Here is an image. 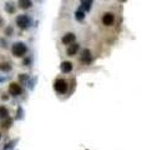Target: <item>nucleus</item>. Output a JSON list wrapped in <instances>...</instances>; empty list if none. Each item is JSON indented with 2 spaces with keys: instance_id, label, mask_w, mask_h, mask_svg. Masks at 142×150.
Here are the masks:
<instances>
[{
  "instance_id": "obj_1",
  "label": "nucleus",
  "mask_w": 142,
  "mask_h": 150,
  "mask_svg": "<svg viewBox=\"0 0 142 150\" xmlns=\"http://www.w3.org/2000/svg\"><path fill=\"white\" fill-rule=\"evenodd\" d=\"M11 53L16 58H23L28 53V47L24 43H21V41H16L11 47Z\"/></svg>"
},
{
  "instance_id": "obj_22",
  "label": "nucleus",
  "mask_w": 142,
  "mask_h": 150,
  "mask_svg": "<svg viewBox=\"0 0 142 150\" xmlns=\"http://www.w3.org/2000/svg\"><path fill=\"white\" fill-rule=\"evenodd\" d=\"M23 118V110L21 108H19V112H18V119H21Z\"/></svg>"
},
{
  "instance_id": "obj_5",
  "label": "nucleus",
  "mask_w": 142,
  "mask_h": 150,
  "mask_svg": "<svg viewBox=\"0 0 142 150\" xmlns=\"http://www.w3.org/2000/svg\"><path fill=\"white\" fill-rule=\"evenodd\" d=\"M102 24L105 26H112L115 24V15L112 12H105L102 15Z\"/></svg>"
},
{
  "instance_id": "obj_13",
  "label": "nucleus",
  "mask_w": 142,
  "mask_h": 150,
  "mask_svg": "<svg viewBox=\"0 0 142 150\" xmlns=\"http://www.w3.org/2000/svg\"><path fill=\"white\" fill-rule=\"evenodd\" d=\"M9 118V110L5 106L0 105V119H6Z\"/></svg>"
},
{
  "instance_id": "obj_2",
  "label": "nucleus",
  "mask_w": 142,
  "mask_h": 150,
  "mask_svg": "<svg viewBox=\"0 0 142 150\" xmlns=\"http://www.w3.org/2000/svg\"><path fill=\"white\" fill-rule=\"evenodd\" d=\"M15 23H16V25H18L19 29H21V30H26V29H29L30 28V25H31V18L29 15L21 14V15L16 16Z\"/></svg>"
},
{
  "instance_id": "obj_4",
  "label": "nucleus",
  "mask_w": 142,
  "mask_h": 150,
  "mask_svg": "<svg viewBox=\"0 0 142 150\" xmlns=\"http://www.w3.org/2000/svg\"><path fill=\"white\" fill-rule=\"evenodd\" d=\"M9 94L11 95V97H19V95L23 94V88L20 84H18V83H11V84L9 85Z\"/></svg>"
},
{
  "instance_id": "obj_14",
  "label": "nucleus",
  "mask_w": 142,
  "mask_h": 150,
  "mask_svg": "<svg viewBox=\"0 0 142 150\" xmlns=\"http://www.w3.org/2000/svg\"><path fill=\"white\" fill-rule=\"evenodd\" d=\"M11 69H12V66L10 65V63H3V64H0V70H3L5 73H9Z\"/></svg>"
},
{
  "instance_id": "obj_11",
  "label": "nucleus",
  "mask_w": 142,
  "mask_h": 150,
  "mask_svg": "<svg viewBox=\"0 0 142 150\" xmlns=\"http://www.w3.org/2000/svg\"><path fill=\"white\" fill-rule=\"evenodd\" d=\"M94 0H81V8L83 9V11H90L91 6H92Z\"/></svg>"
},
{
  "instance_id": "obj_10",
  "label": "nucleus",
  "mask_w": 142,
  "mask_h": 150,
  "mask_svg": "<svg viewBox=\"0 0 142 150\" xmlns=\"http://www.w3.org/2000/svg\"><path fill=\"white\" fill-rule=\"evenodd\" d=\"M18 6L23 10H28L32 6V1L31 0H18Z\"/></svg>"
},
{
  "instance_id": "obj_24",
  "label": "nucleus",
  "mask_w": 142,
  "mask_h": 150,
  "mask_svg": "<svg viewBox=\"0 0 142 150\" xmlns=\"http://www.w3.org/2000/svg\"><path fill=\"white\" fill-rule=\"evenodd\" d=\"M3 25H4V20L0 18V26H3Z\"/></svg>"
},
{
  "instance_id": "obj_3",
  "label": "nucleus",
  "mask_w": 142,
  "mask_h": 150,
  "mask_svg": "<svg viewBox=\"0 0 142 150\" xmlns=\"http://www.w3.org/2000/svg\"><path fill=\"white\" fill-rule=\"evenodd\" d=\"M68 89H69V83L65 79H56L54 81V90L57 94H66L68 93Z\"/></svg>"
},
{
  "instance_id": "obj_21",
  "label": "nucleus",
  "mask_w": 142,
  "mask_h": 150,
  "mask_svg": "<svg viewBox=\"0 0 142 150\" xmlns=\"http://www.w3.org/2000/svg\"><path fill=\"white\" fill-rule=\"evenodd\" d=\"M31 63V60H30V58H28V59H24V61H23V64L25 65V66H28L29 64Z\"/></svg>"
},
{
  "instance_id": "obj_12",
  "label": "nucleus",
  "mask_w": 142,
  "mask_h": 150,
  "mask_svg": "<svg viewBox=\"0 0 142 150\" xmlns=\"http://www.w3.org/2000/svg\"><path fill=\"white\" fill-rule=\"evenodd\" d=\"M75 18H76V20H79V22H82L83 18H85V11H83V9L81 6L75 11Z\"/></svg>"
},
{
  "instance_id": "obj_7",
  "label": "nucleus",
  "mask_w": 142,
  "mask_h": 150,
  "mask_svg": "<svg viewBox=\"0 0 142 150\" xmlns=\"http://www.w3.org/2000/svg\"><path fill=\"white\" fill-rule=\"evenodd\" d=\"M80 60L85 64H90L91 60H92V55H91V51L89 49H83L81 51V55H80Z\"/></svg>"
},
{
  "instance_id": "obj_19",
  "label": "nucleus",
  "mask_w": 142,
  "mask_h": 150,
  "mask_svg": "<svg viewBox=\"0 0 142 150\" xmlns=\"http://www.w3.org/2000/svg\"><path fill=\"white\" fill-rule=\"evenodd\" d=\"M16 143V141L15 140H12V141H10V143L9 144H6L5 145V148H4V150H9V149H11L12 147H14V144Z\"/></svg>"
},
{
  "instance_id": "obj_20",
  "label": "nucleus",
  "mask_w": 142,
  "mask_h": 150,
  "mask_svg": "<svg viewBox=\"0 0 142 150\" xmlns=\"http://www.w3.org/2000/svg\"><path fill=\"white\" fill-rule=\"evenodd\" d=\"M0 47L1 48H8V43L4 39H0Z\"/></svg>"
},
{
  "instance_id": "obj_6",
  "label": "nucleus",
  "mask_w": 142,
  "mask_h": 150,
  "mask_svg": "<svg viewBox=\"0 0 142 150\" xmlns=\"http://www.w3.org/2000/svg\"><path fill=\"white\" fill-rule=\"evenodd\" d=\"M61 41H62L64 45H71L76 41V35H75L74 33H68V34H65L64 36H62Z\"/></svg>"
},
{
  "instance_id": "obj_8",
  "label": "nucleus",
  "mask_w": 142,
  "mask_h": 150,
  "mask_svg": "<svg viewBox=\"0 0 142 150\" xmlns=\"http://www.w3.org/2000/svg\"><path fill=\"white\" fill-rule=\"evenodd\" d=\"M72 63H70V61H62L61 63V65H60V70H61V73H64V74H69L72 72Z\"/></svg>"
},
{
  "instance_id": "obj_23",
  "label": "nucleus",
  "mask_w": 142,
  "mask_h": 150,
  "mask_svg": "<svg viewBox=\"0 0 142 150\" xmlns=\"http://www.w3.org/2000/svg\"><path fill=\"white\" fill-rule=\"evenodd\" d=\"M1 99H3V100H8V99H9V95H8V94H3Z\"/></svg>"
},
{
  "instance_id": "obj_15",
  "label": "nucleus",
  "mask_w": 142,
  "mask_h": 150,
  "mask_svg": "<svg viewBox=\"0 0 142 150\" xmlns=\"http://www.w3.org/2000/svg\"><path fill=\"white\" fill-rule=\"evenodd\" d=\"M11 125H12L11 118H6V119H4V122L1 123V128H3V129H9Z\"/></svg>"
},
{
  "instance_id": "obj_25",
  "label": "nucleus",
  "mask_w": 142,
  "mask_h": 150,
  "mask_svg": "<svg viewBox=\"0 0 142 150\" xmlns=\"http://www.w3.org/2000/svg\"><path fill=\"white\" fill-rule=\"evenodd\" d=\"M0 139H1V134H0Z\"/></svg>"
},
{
  "instance_id": "obj_9",
  "label": "nucleus",
  "mask_w": 142,
  "mask_h": 150,
  "mask_svg": "<svg viewBox=\"0 0 142 150\" xmlns=\"http://www.w3.org/2000/svg\"><path fill=\"white\" fill-rule=\"evenodd\" d=\"M79 50H80V45H79L77 43H74V44L69 45V48H68L66 51H68V55L69 56H75L79 53Z\"/></svg>"
},
{
  "instance_id": "obj_16",
  "label": "nucleus",
  "mask_w": 142,
  "mask_h": 150,
  "mask_svg": "<svg viewBox=\"0 0 142 150\" xmlns=\"http://www.w3.org/2000/svg\"><path fill=\"white\" fill-rule=\"evenodd\" d=\"M5 11L9 12V14H14L15 12V5L11 3H6L5 4Z\"/></svg>"
},
{
  "instance_id": "obj_17",
  "label": "nucleus",
  "mask_w": 142,
  "mask_h": 150,
  "mask_svg": "<svg viewBox=\"0 0 142 150\" xmlns=\"http://www.w3.org/2000/svg\"><path fill=\"white\" fill-rule=\"evenodd\" d=\"M12 34H14V29H12V26H6V29H5V35L6 36H12Z\"/></svg>"
},
{
  "instance_id": "obj_18",
  "label": "nucleus",
  "mask_w": 142,
  "mask_h": 150,
  "mask_svg": "<svg viewBox=\"0 0 142 150\" xmlns=\"http://www.w3.org/2000/svg\"><path fill=\"white\" fill-rule=\"evenodd\" d=\"M28 79H29V78H28L26 74H20V75H19V80L21 81V83H26Z\"/></svg>"
}]
</instances>
